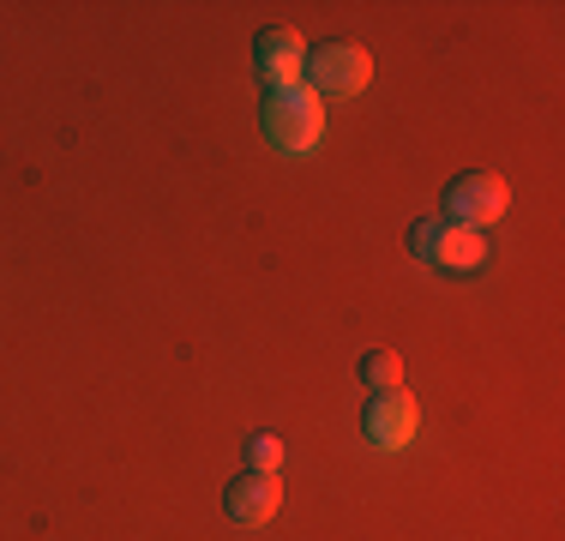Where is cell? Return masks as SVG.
<instances>
[{"instance_id": "obj_1", "label": "cell", "mask_w": 565, "mask_h": 541, "mask_svg": "<svg viewBox=\"0 0 565 541\" xmlns=\"http://www.w3.org/2000/svg\"><path fill=\"white\" fill-rule=\"evenodd\" d=\"M265 139L277 145L282 157H307L319 139H326V103L307 85H277L265 91Z\"/></svg>"}, {"instance_id": "obj_2", "label": "cell", "mask_w": 565, "mask_h": 541, "mask_svg": "<svg viewBox=\"0 0 565 541\" xmlns=\"http://www.w3.org/2000/svg\"><path fill=\"white\" fill-rule=\"evenodd\" d=\"M409 253L422 265H439V270H481L488 265V241H481V229L446 223V216H422V223H409Z\"/></svg>"}, {"instance_id": "obj_3", "label": "cell", "mask_w": 565, "mask_h": 541, "mask_svg": "<svg viewBox=\"0 0 565 541\" xmlns=\"http://www.w3.org/2000/svg\"><path fill=\"white\" fill-rule=\"evenodd\" d=\"M446 223H463V229H488V223H500L505 205H511V187L500 181L493 169H469V174H457V181L446 187Z\"/></svg>"}, {"instance_id": "obj_4", "label": "cell", "mask_w": 565, "mask_h": 541, "mask_svg": "<svg viewBox=\"0 0 565 541\" xmlns=\"http://www.w3.org/2000/svg\"><path fill=\"white\" fill-rule=\"evenodd\" d=\"M373 78V54L355 49V43H326L307 54V91H313L319 103L326 97H355V91H367Z\"/></svg>"}, {"instance_id": "obj_5", "label": "cell", "mask_w": 565, "mask_h": 541, "mask_svg": "<svg viewBox=\"0 0 565 541\" xmlns=\"http://www.w3.org/2000/svg\"><path fill=\"white\" fill-rule=\"evenodd\" d=\"M361 427H367V439L380 445V452H403V445L415 439V427H422V410H415L409 391H373L367 410H361Z\"/></svg>"}, {"instance_id": "obj_6", "label": "cell", "mask_w": 565, "mask_h": 541, "mask_svg": "<svg viewBox=\"0 0 565 541\" xmlns=\"http://www.w3.org/2000/svg\"><path fill=\"white\" fill-rule=\"evenodd\" d=\"M253 66H259V78L265 85H301V73H307V43L295 31H259V43H253Z\"/></svg>"}, {"instance_id": "obj_7", "label": "cell", "mask_w": 565, "mask_h": 541, "mask_svg": "<svg viewBox=\"0 0 565 541\" xmlns=\"http://www.w3.org/2000/svg\"><path fill=\"white\" fill-rule=\"evenodd\" d=\"M223 506H228V518L247 523V530H253V523H271L277 506H282V481H277V476H259V469H247V476L228 481Z\"/></svg>"}, {"instance_id": "obj_8", "label": "cell", "mask_w": 565, "mask_h": 541, "mask_svg": "<svg viewBox=\"0 0 565 541\" xmlns=\"http://www.w3.org/2000/svg\"><path fill=\"white\" fill-rule=\"evenodd\" d=\"M361 379H367L373 391H397V379H403V361L392 356V349H367V356H361Z\"/></svg>"}, {"instance_id": "obj_9", "label": "cell", "mask_w": 565, "mask_h": 541, "mask_svg": "<svg viewBox=\"0 0 565 541\" xmlns=\"http://www.w3.org/2000/svg\"><path fill=\"white\" fill-rule=\"evenodd\" d=\"M277 464H282V439H277V433H253V439H247V469L277 476Z\"/></svg>"}]
</instances>
